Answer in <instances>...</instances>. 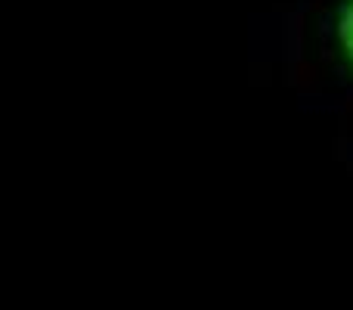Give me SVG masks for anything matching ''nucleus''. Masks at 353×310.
Returning <instances> with one entry per match:
<instances>
[{
  "label": "nucleus",
  "mask_w": 353,
  "mask_h": 310,
  "mask_svg": "<svg viewBox=\"0 0 353 310\" xmlns=\"http://www.w3.org/2000/svg\"><path fill=\"white\" fill-rule=\"evenodd\" d=\"M307 43L325 78L353 97V0H316L307 19Z\"/></svg>",
  "instance_id": "f257e3e1"
}]
</instances>
